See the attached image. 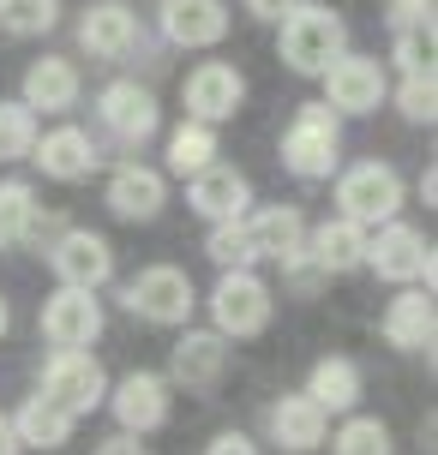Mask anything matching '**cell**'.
Wrapping results in <instances>:
<instances>
[{
	"label": "cell",
	"mask_w": 438,
	"mask_h": 455,
	"mask_svg": "<svg viewBox=\"0 0 438 455\" xmlns=\"http://www.w3.org/2000/svg\"><path fill=\"white\" fill-rule=\"evenodd\" d=\"M277 54L288 60V72H300V78H324V67L337 60V54H348V24L330 12V6H295L288 19H282V43Z\"/></svg>",
	"instance_id": "cell-1"
},
{
	"label": "cell",
	"mask_w": 438,
	"mask_h": 455,
	"mask_svg": "<svg viewBox=\"0 0 438 455\" xmlns=\"http://www.w3.org/2000/svg\"><path fill=\"white\" fill-rule=\"evenodd\" d=\"M337 204H343V222H354V228L396 222V210H402V174H396L391 162H354L337 180Z\"/></svg>",
	"instance_id": "cell-2"
},
{
	"label": "cell",
	"mask_w": 438,
	"mask_h": 455,
	"mask_svg": "<svg viewBox=\"0 0 438 455\" xmlns=\"http://www.w3.org/2000/svg\"><path fill=\"white\" fill-rule=\"evenodd\" d=\"M126 312L144 323H162V330H174V323L192 318V306H199V294H192V275L174 270V264H150V270H139L133 282H126Z\"/></svg>",
	"instance_id": "cell-3"
},
{
	"label": "cell",
	"mask_w": 438,
	"mask_h": 455,
	"mask_svg": "<svg viewBox=\"0 0 438 455\" xmlns=\"http://www.w3.org/2000/svg\"><path fill=\"white\" fill-rule=\"evenodd\" d=\"M337 144H343L337 114L312 102V108H300L295 126L282 132V162H288V174H300V180H324V174L337 168Z\"/></svg>",
	"instance_id": "cell-4"
},
{
	"label": "cell",
	"mask_w": 438,
	"mask_h": 455,
	"mask_svg": "<svg viewBox=\"0 0 438 455\" xmlns=\"http://www.w3.org/2000/svg\"><path fill=\"white\" fill-rule=\"evenodd\" d=\"M271 288L253 270H223V282L210 288V312H216V336H258L271 323Z\"/></svg>",
	"instance_id": "cell-5"
},
{
	"label": "cell",
	"mask_w": 438,
	"mask_h": 455,
	"mask_svg": "<svg viewBox=\"0 0 438 455\" xmlns=\"http://www.w3.org/2000/svg\"><path fill=\"white\" fill-rule=\"evenodd\" d=\"M36 395H48L61 413H91L102 408V395H109V378H102V365L85 354V347H72V354H54V360L43 365V389Z\"/></svg>",
	"instance_id": "cell-6"
},
{
	"label": "cell",
	"mask_w": 438,
	"mask_h": 455,
	"mask_svg": "<svg viewBox=\"0 0 438 455\" xmlns=\"http://www.w3.org/2000/svg\"><path fill=\"white\" fill-rule=\"evenodd\" d=\"M367 264L385 282H420L426 275V288H433V246H426V234L409 222H385L378 228V240H367Z\"/></svg>",
	"instance_id": "cell-7"
},
{
	"label": "cell",
	"mask_w": 438,
	"mask_h": 455,
	"mask_svg": "<svg viewBox=\"0 0 438 455\" xmlns=\"http://www.w3.org/2000/svg\"><path fill=\"white\" fill-rule=\"evenodd\" d=\"M43 336L54 354H72V347H91L102 336V306H96L91 288H61L48 294L43 306Z\"/></svg>",
	"instance_id": "cell-8"
},
{
	"label": "cell",
	"mask_w": 438,
	"mask_h": 455,
	"mask_svg": "<svg viewBox=\"0 0 438 455\" xmlns=\"http://www.w3.org/2000/svg\"><path fill=\"white\" fill-rule=\"evenodd\" d=\"M324 108H343V114H372L385 102V67L367 60V54H337L324 67Z\"/></svg>",
	"instance_id": "cell-9"
},
{
	"label": "cell",
	"mask_w": 438,
	"mask_h": 455,
	"mask_svg": "<svg viewBox=\"0 0 438 455\" xmlns=\"http://www.w3.org/2000/svg\"><path fill=\"white\" fill-rule=\"evenodd\" d=\"M48 264H54V275H61V288H91V294H96V288L115 275V251H109V240H102V234L72 228V234H61V240H54Z\"/></svg>",
	"instance_id": "cell-10"
},
{
	"label": "cell",
	"mask_w": 438,
	"mask_h": 455,
	"mask_svg": "<svg viewBox=\"0 0 438 455\" xmlns=\"http://www.w3.org/2000/svg\"><path fill=\"white\" fill-rule=\"evenodd\" d=\"M78 43H85L91 60H126V54L144 43L139 12L120 6V0H102V6H91V12L78 19Z\"/></svg>",
	"instance_id": "cell-11"
},
{
	"label": "cell",
	"mask_w": 438,
	"mask_h": 455,
	"mask_svg": "<svg viewBox=\"0 0 438 455\" xmlns=\"http://www.w3.org/2000/svg\"><path fill=\"white\" fill-rule=\"evenodd\" d=\"M240 96H247V78L223 60H205V67L186 72V114L199 120V126H216V120H229L240 108Z\"/></svg>",
	"instance_id": "cell-12"
},
{
	"label": "cell",
	"mask_w": 438,
	"mask_h": 455,
	"mask_svg": "<svg viewBox=\"0 0 438 455\" xmlns=\"http://www.w3.org/2000/svg\"><path fill=\"white\" fill-rule=\"evenodd\" d=\"M186 204L199 210L205 222H240L247 204H253V186H247V174H234V168H223V162H210L205 174H192Z\"/></svg>",
	"instance_id": "cell-13"
},
{
	"label": "cell",
	"mask_w": 438,
	"mask_h": 455,
	"mask_svg": "<svg viewBox=\"0 0 438 455\" xmlns=\"http://www.w3.org/2000/svg\"><path fill=\"white\" fill-rule=\"evenodd\" d=\"M96 108H102V126H109L120 144H144V138L162 126V108L144 84H109V91L96 96Z\"/></svg>",
	"instance_id": "cell-14"
},
{
	"label": "cell",
	"mask_w": 438,
	"mask_h": 455,
	"mask_svg": "<svg viewBox=\"0 0 438 455\" xmlns=\"http://www.w3.org/2000/svg\"><path fill=\"white\" fill-rule=\"evenodd\" d=\"M109 402H115V419L126 426V437L133 432H157L162 419H168V384H162L157 371H126Z\"/></svg>",
	"instance_id": "cell-15"
},
{
	"label": "cell",
	"mask_w": 438,
	"mask_h": 455,
	"mask_svg": "<svg viewBox=\"0 0 438 455\" xmlns=\"http://www.w3.org/2000/svg\"><path fill=\"white\" fill-rule=\"evenodd\" d=\"M162 30L181 48H210L229 36V0H162Z\"/></svg>",
	"instance_id": "cell-16"
},
{
	"label": "cell",
	"mask_w": 438,
	"mask_h": 455,
	"mask_svg": "<svg viewBox=\"0 0 438 455\" xmlns=\"http://www.w3.org/2000/svg\"><path fill=\"white\" fill-rule=\"evenodd\" d=\"M271 437H277L288 455H306L330 437V413H324L306 389H300V395H282L277 408H271Z\"/></svg>",
	"instance_id": "cell-17"
},
{
	"label": "cell",
	"mask_w": 438,
	"mask_h": 455,
	"mask_svg": "<svg viewBox=\"0 0 438 455\" xmlns=\"http://www.w3.org/2000/svg\"><path fill=\"white\" fill-rule=\"evenodd\" d=\"M240 234H247V251H253V258H277V264H288V258L306 246V222H300V210H288V204H271V210H258V216H247Z\"/></svg>",
	"instance_id": "cell-18"
},
{
	"label": "cell",
	"mask_w": 438,
	"mask_h": 455,
	"mask_svg": "<svg viewBox=\"0 0 438 455\" xmlns=\"http://www.w3.org/2000/svg\"><path fill=\"white\" fill-rule=\"evenodd\" d=\"M306 264L319 275H343V270H361L367 264V228H354V222H324V228H312V240H306Z\"/></svg>",
	"instance_id": "cell-19"
},
{
	"label": "cell",
	"mask_w": 438,
	"mask_h": 455,
	"mask_svg": "<svg viewBox=\"0 0 438 455\" xmlns=\"http://www.w3.org/2000/svg\"><path fill=\"white\" fill-rule=\"evenodd\" d=\"M229 371V336L216 330H199V336H181L174 341V384L186 389H216Z\"/></svg>",
	"instance_id": "cell-20"
},
{
	"label": "cell",
	"mask_w": 438,
	"mask_h": 455,
	"mask_svg": "<svg viewBox=\"0 0 438 455\" xmlns=\"http://www.w3.org/2000/svg\"><path fill=\"white\" fill-rule=\"evenodd\" d=\"M30 156L43 162L48 180H91L96 162H102V156H96V144H91V132H78V126H61V132L36 138Z\"/></svg>",
	"instance_id": "cell-21"
},
{
	"label": "cell",
	"mask_w": 438,
	"mask_h": 455,
	"mask_svg": "<svg viewBox=\"0 0 438 455\" xmlns=\"http://www.w3.org/2000/svg\"><path fill=\"white\" fill-rule=\"evenodd\" d=\"M109 210H115L120 222H157L162 216V174L157 168H139V162L115 168V180H109Z\"/></svg>",
	"instance_id": "cell-22"
},
{
	"label": "cell",
	"mask_w": 438,
	"mask_h": 455,
	"mask_svg": "<svg viewBox=\"0 0 438 455\" xmlns=\"http://www.w3.org/2000/svg\"><path fill=\"white\" fill-rule=\"evenodd\" d=\"M72 102H78V67L72 60H61V54H43L36 67L24 72V108L36 114H67Z\"/></svg>",
	"instance_id": "cell-23"
},
{
	"label": "cell",
	"mask_w": 438,
	"mask_h": 455,
	"mask_svg": "<svg viewBox=\"0 0 438 455\" xmlns=\"http://www.w3.org/2000/svg\"><path fill=\"white\" fill-rule=\"evenodd\" d=\"M433 294H420V288H409V294L391 299V312H385V341L391 347H402V354H426L433 347Z\"/></svg>",
	"instance_id": "cell-24"
},
{
	"label": "cell",
	"mask_w": 438,
	"mask_h": 455,
	"mask_svg": "<svg viewBox=\"0 0 438 455\" xmlns=\"http://www.w3.org/2000/svg\"><path fill=\"white\" fill-rule=\"evenodd\" d=\"M306 395H312L324 413H348L354 402H361V365L343 360V354L319 360V365H312V378H306Z\"/></svg>",
	"instance_id": "cell-25"
},
{
	"label": "cell",
	"mask_w": 438,
	"mask_h": 455,
	"mask_svg": "<svg viewBox=\"0 0 438 455\" xmlns=\"http://www.w3.org/2000/svg\"><path fill=\"white\" fill-rule=\"evenodd\" d=\"M12 437H19V450H61L72 437V413H61L48 395H30L12 419Z\"/></svg>",
	"instance_id": "cell-26"
},
{
	"label": "cell",
	"mask_w": 438,
	"mask_h": 455,
	"mask_svg": "<svg viewBox=\"0 0 438 455\" xmlns=\"http://www.w3.org/2000/svg\"><path fill=\"white\" fill-rule=\"evenodd\" d=\"M36 198H30V186L24 180H6L0 186V251H12V246H24L30 234H36Z\"/></svg>",
	"instance_id": "cell-27"
},
{
	"label": "cell",
	"mask_w": 438,
	"mask_h": 455,
	"mask_svg": "<svg viewBox=\"0 0 438 455\" xmlns=\"http://www.w3.org/2000/svg\"><path fill=\"white\" fill-rule=\"evenodd\" d=\"M210 162H216V132H210V126L186 120V126L168 132V168H174V174H205Z\"/></svg>",
	"instance_id": "cell-28"
},
{
	"label": "cell",
	"mask_w": 438,
	"mask_h": 455,
	"mask_svg": "<svg viewBox=\"0 0 438 455\" xmlns=\"http://www.w3.org/2000/svg\"><path fill=\"white\" fill-rule=\"evenodd\" d=\"M391 426L385 419H372V413H354L343 432L330 437V455H391Z\"/></svg>",
	"instance_id": "cell-29"
},
{
	"label": "cell",
	"mask_w": 438,
	"mask_h": 455,
	"mask_svg": "<svg viewBox=\"0 0 438 455\" xmlns=\"http://www.w3.org/2000/svg\"><path fill=\"white\" fill-rule=\"evenodd\" d=\"M36 150V114L24 102H0V162H19Z\"/></svg>",
	"instance_id": "cell-30"
},
{
	"label": "cell",
	"mask_w": 438,
	"mask_h": 455,
	"mask_svg": "<svg viewBox=\"0 0 438 455\" xmlns=\"http://www.w3.org/2000/svg\"><path fill=\"white\" fill-rule=\"evenodd\" d=\"M61 19V0H0V24L12 36H43Z\"/></svg>",
	"instance_id": "cell-31"
},
{
	"label": "cell",
	"mask_w": 438,
	"mask_h": 455,
	"mask_svg": "<svg viewBox=\"0 0 438 455\" xmlns=\"http://www.w3.org/2000/svg\"><path fill=\"white\" fill-rule=\"evenodd\" d=\"M396 108H402V120H415V126H433V114H438V84H433V72H426V78H402Z\"/></svg>",
	"instance_id": "cell-32"
},
{
	"label": "cell",
	"mask_w": 438,
	"mask_h": 455,
	"mask_svg": "<svg viewBox=\"0 0 438 455\" xmlns=\"http://www.w3.org/2000/svg\"><path fill=\"white\" fill-rule=\"evenodd\" d=\"M205 251L216 258V264H223V270H247V264H253L240 222H216V228H210V240H205Z\"/></svg>",
	"instance_id": "cell-33"
},
{
	"label": "cell",
	"mask_w": 438,
	"mask_h": 455,
	"mask_svg": "<svg viewBox=\"0 0 438 455\" xmlns=\"http://www.w3.org/2000/svg\"><path fill=\"white\" fill-rule=\"evenodd\" d=\"M396 36H433V0H391Z\"/></svg>",
	"instance_id": "cell-34"
},
{
	"label": "cell",
	"mask_w": 438,
	"mask_h": 455,
	"mask_svg": "<svg viewBox=\"0 0 438 455\" xmlns=\"http://www.w3.org/2000/svg\"><path fill=\"white\" fill-rule=\"evenodd\" d=\"M396 67L409 78H426L433 72V36H396Z\"/></svg>",
	"instance_id": "cell-35"
},
{
	"label": "cell",
	"mask_w": 438,
	"mask_h": 455,
	"mask_svg": "<svg viewBox=\"0 0 438 455\" xmlns=\"http://www.w3.org/2000/svg\"><path fill=\"white\" fill-rule=\"evenodd\" d=\"M295 6H306V0H247V12H253V19H264V24H282Z\"/></svg>",
	"instance_id": "cell-36"
},
{
	"label": "cell",
	"mask_w": 438,
	"mask_h": 455,
	"mask_svg": "<svg viewBox=\"0 0 438 455\" xmlns=\"http://www.w3.org/2000/svg\"><path fill=\"white\" fill-rule=\"evenodd\" d=\"M205 455H258V443H253L247 432H223V437H210Z\"/></svg>",
	"instance_id": "cell-37"
},
{
	"label": "cell",
	"mask_w": 438,
	"mask_h": 455,
	"mask_svg": "<svg viewBox=\"0 0 438 455\" xmlns=\"http://www.w3.org/2000/svg\"><path fill=\"white\" fill-rule=\"evenodd\" d=\"M96 455H144V450H139V437L120 432V437H109V443H96Z\"/></svg>",
	"instance_id": "cell-38"
},
{
	"label": "cell",
	"mask_w": 438,
	"mask_h": 455,
	"mask_svg": "<svg viewBox=\"0 0 438 455\" xmlns=\"http://www.w3.org/2000/svg\"><path fill=\"white\" fill-rule=\"evenodd\" d=\"M0 455H19V437H12V419H0Z\"/></svg>",
	"instance_id": "cell-39"
},
{
	"label": "cell",
	"mask_w": 438,
	"mask_h": 455,
	"mask_svg": "<svg viewBox=\"0 0 438 455\" xmlns=\"http://www.w3.org/2000/svg\"><path fill=\"white\" fill-rule=\"evenodd\" d=\"M6 323H12V312H6V299H0V336H6Z\"/></svg>",
	"instance_id": "cell-40"
}]
</instances>
